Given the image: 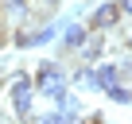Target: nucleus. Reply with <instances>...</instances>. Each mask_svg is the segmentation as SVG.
I'll return each mask as SVG.
<instances>
[{"mask_svg": "<svg viewBox=\"0 0 132 124\" xmlns=\"http://www.w3.org/2000/svg\"><path fill=\"white\" fill-rule=\"evenodd\" d=\"M4 97H8L12 116L27 120V116H31V105H35V97H39V89H35V74H27V70L8 74V78H4Z\"/></svg>", "mask_w": 132, "mask_h": 124, "instance_id": "1", "label": "nucleus"}, {"mask_svg": "<svg viewBox=\"0 0 132 124\" xmlns=\"http://www.w3.org/2000/svg\"><path fill=\"white\" fill-rule=\"evenodd\" d=\"M35 89H39V97H47L51 105H62L66 97H70V78H66V70H62V62H39L35 66Z\"/></svg>", "mask_w": 132, "mask_h": 124, "instance_id": "2", "label": "nucleus"}, {"mask_svg": "<svg viewBox=\"0 0 132 124\" xmlns=\"http://www.w3.org/2000/svg\"><path fill=\"white\" fill-rule=\"evenodd\" d=\"M120 20H124L120 4H117V0H105V4H97V8H93V16H89V27H93V31H113Z\"/></svg>", "mask_w": 132, "mask_h": 124, "instance_id": "3", "label": "nucleus"}, {"mask_svg": "<svg viewBox=\"0 0 132 124\" xmlns=\"http://www.w3.org/2000/svg\"><path fill=\"white\" fill-rule=\"evenodd\" d=\"M89 31H93L89 23H66V27H62V50H66V54L82 50L86 39H89Z\"/></svg>", "mask_w": 132, "mask_h": 124, "instance_id": "4", "label": "nucleus"}, {"mask_svg": "<svg viewBox=\"0 0 132 124\" xmlns=\"http://www.w3.org/2000/svg\"><path fill=\"white\" fill-rule=\"evenodd\" d=\"M117 82H124V78H120V62H97V89L105 93V89L117 85Z\"/></svg>", "mask_w": 132, "mask_h": 124, "instance_id": "5", "label": "nucleus"}, {"mask_svg": "<svg viewBox=\"0 0 132 124\" xmlns=\"http://www.w3.org/2000/svg\"><path fill=\"white\" fill-rule=\"evenodd\" d=\"M105 97H109L113 105H132V89H128L124 82H117V85H109V89H105Z\"/></svg>", "mask_w": 132, "mask_h": 124, "instance_id": "6", "label": "nucleus"}, {"mask_svg": "<svg viewBox=\"0 0 132 124\" xmlns=\"http://www.w3.org/2000/svg\"><path fill=\"white\" fill-rule=\"evenodd\" d=\"M117 4H120V12H124V16L132 20V0H117Z\"/></svg>", "mask_w": 132, "mask_h": 124, "instance_id": "7", "label": "nucleus"}, {"mask_svg": "<svg viewBox=\"0 0 132 124\" xmlns=\"http://www.w3.org/2000/svg\"><path fill=\"white\" fill-rule=\"evenodd\" d=\"M124 47H128V50H132V31H128V35H124Z\"/></svg>", "mask_w": 132, "mask_h": 124, "instance_id": "8", "label": "nucleus"}]
</instances>
